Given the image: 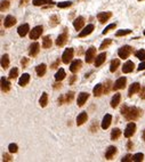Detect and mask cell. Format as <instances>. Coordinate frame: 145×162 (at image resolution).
<instances>
[{"label":"cell","mask_w":145,"mask_h":162,"mask_svg":"<svg viewBox=\"0 0 145 162\" xmlns=\"http://www.w3.org/2000/svg\"><path fill=\"white\" fill-rule=\"evenodd\" d=\"M121 114L124 115V118L129 121H135L137 120L142 114H143V111L141 108H136V106H127V105H124L121 108Z\"/></svg>","instance_id":"obj_1"},{"label":"cell","mask_w":145,"mask_h":162,"mask_svg":"<svg viewBox=\"0 0 145 162\" xmlns=\"http://www.w3.org/2000/svg\"><path fill=\"white\" fill-rule=\"evenodd\" d=\"M131 53H133V47H130V46H128V45L122 46V47L119 48V50H118V55H119V57L122 58V59L128 58V57L131 55Z\"/></svg>","instance_id":"obj_2"},{"label":"cell","mask_w":145,"mask_h":162,"mask_svg":"<svg viewBox=\"0 0 145 162\" xmlns=\"http://www.w3.org/2000/svg\"><path fill=\"white\" fill-rule=\"evenodd\" d=\"M43 32V28L41 25H38L36 28H33L31 31L29 32V35H30V39L31 40H37L38 38H40V35Z\"/></svg>","instance_id":"obj_3"},{"label":"cell","mask_w":145,"mask_h":162,"mask_svg":"<svg viewBox=\"0 0 145 162\" xmlns=\"http://www.w3.org/2000/svg\"><path fill=\"white\" fill-rule=\"evenodd\" d=\"M73 55H74V50H73V48H68V49H65V52H64L62 55L63 63H64V64H69V63L72 61Z\"/></svg>","instance_id":"obj_4"},{"label":"cell","mask_w":145,"mask_h":162,"mask_svg":"<svg viewBox=\"0 0 145 162\" xmlns=\"http://www.w3.org/2000/svg\"><path fill=\"white\" fill-rule=\"evenodd\" d=\"M68 40H69V34H68V31H66V30H64V32L57 37L56 42L55 43H56L57 47H63L65 43L68 42Z\"/></svg>","instance_id":"obj_5"},{"label":"cell","mask_w":145,"mask_h":162,"mask_svg":"<svg viewBox=\"0 0 145 162\" xmlns=\"http://www.w3.org/2000/svg\"><path fill=\"white\" fill-rule=\"evenodd\" d=\"M95 55H96V48L92 46V47H89L88 49H87V52H86V63H88V64H90V63H93L94 58H95Z\"/></svg>","instance_id":"obj_6"},{"label":"cell","mask_w":145,"mask_h":162,"mask_svg":"<svg viewBox=\"0 0 145 162\" xmlns=\"http://www.w3.org/2000/svg\"><path fill=\"white\" fill-rule=\"evenodd\" d=\"M135 131H136V125H135L134 122L128 123L127 127H126V129H124V137L130 138V137L135 134Z\"/></svg>","instance_id":"obj_7"},{"label":"cell","mask_w":145,"mask_h":162,"mask_svg":"<svg viewBox=\"0 0 145 162\" xmlns=\"http://www.w3.org/2000/svg\"><path fill=\"white\" fill-rule=\"evenodd\" d=\"M111 17H112V13L111 11H102V13L97 14V18H98L100 23H102V24L106 23Z\"/></svg>","instance_id":"obj_8"},{"label":"cell","mask_w":145,"mask_h":162,"mask_svg":"<svg viewBox=\"0 0 145 162\" xmlns=\"http://www.w3.org/2000/svg\"><path fill=\"white\" fill-rule=\"evenodd\" d=\"M126 83H127V79L124 76H121V78H119L114 82L112 88H113V90H120V89H124V87H126Z\"/></svg>","instance_id":"obj_9"},{"label":"cell","mask_w":145,"mask_h":162,"mask_svg":"<svg viewBox=\"0 0 145 162\" xmlns=\"http://www.w3.org/2000/svg\"><path fill=\"white\" fill-rule=\"evenodd\" d=\"M39 52H40V45H39V43L33 42L30 45V47H29V55H30L31 57L37 56V55L39 54Z\"/></svg>","instance_id":"obj_10"},{"label":"cell","mask_w":145,"mask_h":162,"mask_svg":"<svg viewBox=\"0 0 145 162\" xmlns=\"http://www.w3.org/2000/svg\"><path fill=\"white\" fill-rule=\"evenodd\" d=\"M88 98H89V94L88 93H80L79 95H78V99H77V104H78V106H83L85 105V103L88 100Z\"/></svg>","instance_id":"obj_11"},{"label":"cell","mask_w":145,"mask_h":162,"mask_svg":"<svg viewBox=\"0 0 145 162\" xmlns=\"http://www.w3.org/2000/svg\"><path fill=\"white\" fill-rule=\"evenodd\" d=\"M29 32H30V25L28 23L22 24V25L18 26V29H17V33H18L20 37H25Z\"/></svg>","instance_id":"obj_12"},{"label":"cell","mask_w":145,"mask_h":162,"mask_svg":"<svg viewBox=\"0 0 145 162\" xmlns=\"http://www.w3.org/2000/svg\"><path fill=\"white\" fill-rule=\"evenodd\" d=\"M85 25V18L82 16H78L74 21H73V28L77 30V31H80L82 29V26Z\"/></svg>","instance_id":"obj_13"},{"label":"cell","mask_w":145,"mask_h":162,"mask_svg":"<svg viewBox=\"0 0 145 162\" xmlns=\"http://www.w3.org/2000/svg\"><path fill=\"white\" fill-rule=\"evenodd\" d=\"M81 66H82V62L80 59H74L71 63V65H70V71L72 73H77L81 69Z\"/></svg>","instance_id":"obj_14"},{"label":"cell","mask_w":145,"mask_h":162,"mask_svg":"<svg viewBox=\"0 0 145 162\" xmlns=\"http://www.w3.org/2000/svg\"><path fill=\"white\" fill-rule=\"evenodd\" d=\"M141 91V85L138 82H134L131 86L129 87V90H128V96L131 97L133 95H135L136 93H139Z\"/></svg>","instance_id":"obj_15"},{"label":"cell","mask_w":145,"mask_h":162,"mask_svg":"<svg viewBox=\"0 0 145 162\" xmlns=\"http://www.w3.org/2000/svg\"><path fill=\"white\" fill-rule=\"evenodd\" d=\"M94 29H95V26H94L93 24H88L82 31L79 33V38H85V37H87V35H89V34L94 31Z\"/></svg>","instance_id":"obj_16"},{"label":"cell","mask_w":145,"mask_h":162,"mask_svg":"<svg viewBox=\"0 0 145 162\" xmlns=\"http://www.w3.org/2000/svg\"><path fill=\"white\" fill-rule=\"evenodd\" d=\"M115 154H117V147L115 146H109L106 152H105V158H106V160H112Z\"/></svg>","instance_id":"obj_17"},{"label":"cell","mask_w":145,"mask_h":162,"mask_svg":"<svg viewBox=\"0 0 145 162\" xmlns=\"http://www.w3.org/2000/svg\"><path fill=\"white\" fill-rule=\"evenodd\" d=\"M11 82L5 78V76H1V90L4 93H8L11 90Z\"/></svg>","instance_id":"obj_18"},{"label":"cell","mask_w":145,"mask_h":162,"mask_svg":"<svg viewBox=\"0 0 145 162\" xmlns=\"http://www.w3.org/2000/svg\"><path fill=\"white\" fill-rule=\"evenodd\" d=\"M111 122H112V115H111V114H105V117H104L103 120H102V125H101V126H102V128L105 130L110 127Z\"/></svg>","instance_id":"obj_19"},{"label":"cell","mask_w":145,"mask_h":162,"mask_svg":"<svg viewBox=\"0 0 145 162\" xmlns=\"http://www.w3.org/2000/svg\"><path fill=\"white\" fill-rule=\"evenodd\" d=\"M134 67H135L134 62L128 61V62H126L124 64V66H122V72H124V73H130V72L134 71Z\"/></svg>","instance_id":"obj_20"},{"label":"cell","mask_w":145,"mask_h":162,"mask_svg":"<svg viewBox=\"0 0 145 162\" xmlns=\"http://www.w3.org/2000/svg\"><path fill=\"white\" fill-rule=\"evenodd\" d=\"M15 23H16V18L11 15H8V16H6V18L4 21V25H5V28H11L15 25Z\"/></svg>","instance_id":"obj_21"},{"label":"cell","mask_w":145,"mask_h":162,"mask_svg":"<svg viewBox=\"0 0 145 162\" xmlns=\"http://www.w3.org/2000/svg\"><path fill=\"white\" fill-rule=\"evenodd\" d=\"M104 93V87L103 85H101V83H97L96 86L94 87L93 89V94L95 97H100V96H102V94Z\"/></svg>","instance_id":"obj_22"},{"label":"cell","mask_w":145,"mask_h":162,"mask_svg":"<svg viewBox=\"0 0 145 162\" xmlns=\"http://www.w3.org/2000/svg\"><path fill=\"white\" fill-rule=\"evenodd\" d=\"M88 120V115H87V112H81L78 117H77V126H81L85 122H87Z\"/></svg>","instance_id":"obj_23"},{"label":"cell","mask_w":145,"mask_h":162,"mask_svg":"<svg viewBox=\"0 0 145 162\" xmlns=\"http://www.w3.org/2000/svg\"><path fill=\"white\" fill-rule=\"evenodd\" d=\"M120 102H121V94H114L112 99H111V108H118Z\"/></svg>","instance_id":"obj_24"},{"label":"cell","mask_w":145,"mask_h":162,"mask_svg":"<svg viewBox=\"0 0 145 162\" xmlns=\"http://www.w3.org/2000/svg\"><path fill=\"white\" fill-rule=\"evenodd\" d=\"M29 82H30V74H29V73H24V74L20 78V80H18V85L21 87L26 86Z\"/></svg>","instance_id":"obj_25"},{"label":"cell","mask_w":145,"mask_h":162,"mask_svg":"<svg viewBox=\"0 0 145 162\" xmlns=\"http://www.w3.org/2000/svg\"><path fill=\"white\" fill-rule=\"evenodd\" d=\"M105 59H106V53H102V54H100L97 57H96V59H95V66H96V67L101 66V65L105 62Z\"/></svg>","instance_id":"obj_26"},{"label":"cell","mask_w":145,"mask_h":162,"mask_svg":"<svg viewBox=\"0 0 145 162\" xmlns=\"http://www.w3.org/2000/svg\"><path fill=\"white\" fill-rule=\"evenodd\" d=\"M46 70H47V66L46 64H39L37 67H36V72H37V74L38 76H45V73H46Z\"/></svg>","instance_id":"obj_27"},{"label":"cell","mask_w":145,"mask_h":162,"mask_svg":"<svg viewBox=\"0 0 145 162\" xmlns=\"http://www.w3.org/2000/svg\"><path fill=\"white\" fill-rule=\"evenodd\" d=\"M8 66H9V56L7 54L2 55V57H1V67L4 70H6Z\"/></svg>","instance_id":"obj_28"},{"label":"cell","mask_w":145,"mask_h":162,"mask_svg":"<svg viewBox=\"0 0 145 162\" xmlns=\"http://www.w3.org/2000/svg\"><path fill=\"white\" fill-rule=\"evenodd\" d=\"M65 76H66V73H65L64 69H60V70L56 72V74H55V80H56L57 82H58V81H62Z\"/></svg>","instance_id":"obj_29"},{"label":"cell","mask_w":145,"mask_h":162,"mask_svg":"<svg viewBox=\"0 0 145 162\" xmlns=\"http://www.w3.org/2000/svg\"><path fill=\"white\" fill-rule=\"evenodd\" d=\"M39 104H40L41 108L47 106V104H48V95H47V93H42L41 97L39 99Z\"/></svg>","instance_id":"obj_30"},{"label":"cell","mask_w":145,"mask_h":162,"mask_svg":"<svg viewBox=\"0 0 145 162\" xmlns=\"http://www.w3.org/2000/svg\"><path fill=\"white\" fill-rule=\"evenodd\" d=\"M42 47H43L45 49H48V48L52 47V39H50L49 35H46V37L42 39Z\"/></svg>","instance_id":"obj_31"},{"label":"cell","mask_w":145,"mask_h":162,"mask_svg":"<svg viewBox=\"0 0 145 162\" xmlns=\"http://www.w3.org/2000/svg\"><path fill=\"white\" fill-rule=\"evenodd\" d=\"M120 136H121V130L119 129V128H114V129L111 131V139H112V141H117Z\"/></svg>","instance_id":"obj_32"},{"label":"cell","mask_w":145,"mask_h":162,"mask_svg":"<svg viewBox=\"0 0 145 162\" xmlns=\"http://www.w3.org/2000/svg\"><path fill=\"white\" fill-rule=\"evenodd\" d=\"M119 65H120V61H119L118 58L113 59V61L111 62V65H110V71H111L112 73L115 72V71H117V69L119 67Z\"/></svg>","instance_id":"obj_33"},{"label":"cell","mask_w":145,"mask_h":162,"mask_svg":"<svg viewBox=\"0 0 145 162\" xmlns=\"http://www.w3.org/2000/svg\"><path fill=\"white\" fill-rule=\"evenodd\" d=\"M32 4H33L34 6H42V5H45V4L52 5L54 2H53V0H33Z\"/></svg>","instance_id":"obj_34"},{"label":"cell","mask_w":145,"mask_h":162,"mask_svg":"<svg viewBox=\"0 0 145 162\" xmlns=\"http://www.w3.org/2000/svg\"><path fill=\"white\" fill-rule=\"evenodd\" d=\"M73 97H74V93H73V91H70V93H68V94L64 96V102H65L66 104H70V103L72 102Z\"/></svg>","instance_id":"obj_35"},{"label":"cell","mask_w":145,"mask_h":162,"mask_svg":"<svg viewBox=\"0 0 145 162\" xmlns=\"http://www.w3.org/2000/svg\"><path fill=\"white\" fill-rule=\"evenodd\" d=\"M135 56H136L138 59H141V61H145V50L144 49L137 50V52L135 53Z\"/></svg>","instance_id":"obj_36"},{"label":"cell","mask_w":145,"mask_h":162,"mask_svg":"<svg viewBox=\"0 0 145 162\" xmlns=\"http://www.w3.org/2000/svg\"><path fill=\"white\" fill-rule=\"evenodd\" d=\"M111 43H112V40H111V39H105L103 42L101 43V46H100V49H101V50L106 49V48H107V47H109Z\"/></svg>","instance_id":"obj_37"},{"label":"cell","mask_w":145,"mask_h":162,"mask_svg":"<svg viewBox=\"0 0 145 162\" xmlns=\"http://www.w3.org/2000/svg\"><path fill=\"white\" fill-rule=\"evenodd\" d=\"M144 159V154L143 153H136L135 155H133V161L134 162H141Z\"/></svg>","instance_id":"obj_38"},{"label":"cell","mask_w":145,"mask_h":162,"mask_svg":"<svg viewBox=\"0 0 145 162\" xmlns=\"http://www.w3.org/2000/svg\"><path fill=\"white\" fill-rule=\"evenodd\" d=\"M18 76V69L17 67H13L9 72V79H16Z\"/></svg>","instance_id":"obj_39"},{"label":"cell","mask_w":145,"mask_h":162,"mask_svg":"<svg viewBox=\"0 0 145 162\" xmlns=\"http://www.w3.org/2000/svg\"><path fill=\"white\" fill-rule=\"evenodd\" d=\"M58 22H60L58 16H57V15H53L52 17H50V22H49V24H50V26H56V25L58 24Z\"/></svg>","instance_id":"obj_40"},{"label":"cell","mask_w":145,"mask_h":162,"mask_svg":"<svg viewBox=\"0 0 145 162\" xmlns=\"http://www.w3.org/2000/svg\"><path fill=\"white\" fill-rule=\"evenodd\" d=\"M130 33H131V30L126 29V30H120V31H118V32L115 33V35H117V37H124V35L130 34Z\"/></svg>","instance_id":"obj_41"},{"label":"cell","mask_w":145,"mask_h":162,"mask_svg":"<svg viewBox=\"0 0 145 162\" xmlns=\"http://www.w3.org/2000/svg\"><path fill=\"white\" fill-rule=\"evenodd\" d=\"M115 28H117V24H115V23H113V24H110V25H107V26L104 29L103 32H102V33H103L104 35H105L106 33H109L110 31H111V30H114Z\"/></svg>","instance_id":"obj_42"},{"label":"cell","mask_w":145,"mask_h":162,"mask_svg":"<svg viewBox=\"0 0 145 162\" xmlns=\"http://www.w3.org/2000/svg\"><path fill=\"white\" fill-rule=\"evenodd\" d=\"M71 5H72L71 1H63V2H58V4H57V7H58V8H68V7H70Z\"/></svg>","instance_id":"obj_43"},{"label":"cell","mask_w":145,"mask_h":162,"mask_svg":"<svg viewBox=\"0 0 145 162\" xmlns=\"http://www.w3.org/2000/svg\"><path fill=\"white\" fill-rule=\"evenodd\" d=\"M8 150H9V153H16V152L18 151V146L16 144L11 143V144H9V146H8Z\"/></svg>","instance_id":"obj_44"},{"label":"cell","mask_w":145,"mask_h":162,"mask_svg":"<svg viewBox=\"0 0 145 162\" xmlns=\"http://www.w3.org/2000/svg\"><path fill=\"white\" fill-rule=\"evenodd\" d=\"M8 7H9V2H8V0H1V11H5L6 9H8Z\"/></svg>","instance_id":"obj_45"},{"label":"cell","mask_w":145,"mask_h":162,"mask_svg":"<svg viewBox=\"0 0 145 162\" xmlns=\"http://www.w3.org/2000/svg\"><path fill=\"white\" fill-rule=\"evenodd\" d=\"M111 85H112V82H111L110 80H107V81L105 82V85H104V93H105V94H107V93L110 91V89H111Z\"/></svg>","instance_id":"obj_46"},{"label":"cell","mask_w":145,"mask_h":162,"mask_svg":"<svg viewBox=\"0 0 145 162\" xmlns=\"http://www.w3.org/2000/svg\"><path fill=\"white\" fill-rule=\"evenodd\" d=\"M131 161H133V156L130 154H127L124 158H122V160H121V162H131Z\"/></svg>","instance_id":"obj_47"},{"label":"cell","mask_w":145,"mask_h":162,"mask_svg":"<svg viewBox=\"0 0 145 162\" xmlns=\"http://www.w3.org/2000/svg\"><path fill=\"white\" fill-rule=\"evenodd\" d=\"M29 63V58H26V57H23V59L21 61V64L23 67H26V65Z\"/></svg>","instance_id":"obj_48"},{"label":"cell","mask_w":145,"mask_h":162,"mask_svg":"<svg viewBox=\"0 0 145 162\" xmlns=\"http://www.w3.org/2000/svg\"><path fill=\"white\" fill-rule=\"evenodd\" d=\"M139 96L142 99H145V86L141 89V91H139Z\"/></svg>","instance_id":"obj_49"},{"label":"cell","mask_w":145,"mask_h":162,"mask_svg":"<svg viewBox=\"0 0 145 162\" xmlns=\"http://www.w3.org/2000/svg\"><path fill=\"white\" fill-rule=\"evenodd\" d=\"M142 70H145V61H142V63L137 67V71H142Z\"/></svg>","instance_id":"obj_50"},{"label":"cell","mask_w":145,"mask_h":162,"mask_svg":"<svg viewBox=\"0 0 145 162\" xmlns=\"http://www.w3.org/2000/svg\"><path fill=\"white\" fill-rule=\"evenodd\" d=\"M4 160H6V161H11V156L9 155V154H4Z\"/></svg>","instance_id":"obj_51"},{"label":"cell","mask_w":145,"mask_h":162,"mask_svg":"<svg viewBox=\"0 0 145 162\" xmlns=\"http://www.w3.org/2000/svg\"><path fill=\"white\" fill-rule=\"evenodd\" d=\"M127 147H128V150H130V149L133 147V143H131V141H128V144H127Z\"/></svg>","instance_id":"obj_52"},{"label":"cell","mask_w":145,"mask_h":162,"mask_svg":"<svg viewBox=\"0 0 145 162\" xmlns=\"http://www.w3.org/2000/svg\"><path fill=\"white\" fill-rule=\"evenodd\" d=\"M58 63H60V61H56V62H55V63L52 65V69H56V66L58 65Z\"/></svg>","instance_id":"obj_53"},{"label":"cell","mask_w":145,"mask_h":162,"mask_svg":"<svg viewBox=\"0 0 145 162\" xmlns=\"http://www.w3.org/2000/svg\"><path fill=\"white\" fill-rule=\"evenodd\" d=\"M61 87H62L61 83H56V85H54V88H55V89H58V88H61Z\"/></svg>","instance_id":"obj_54"},{"label":"cell","mask_w":145,"mask_h":162,"mask_svg":"<svg viewBox=\"0 0 145 162\" xmlns=\"http://www.w3.org/2000/svg\"><path fill=\"white\" fill-rule=\"evenodd\" d=\"M74 80H75V76H73L72 78H71V80H70V85H72L73 82H74Z\"/></svg>","instance_id":"obj_55"},{"label":"cell","mask_w":145,"mask_h":162,"mask_svg":"<svg viewBox=\"0 0 145 162\" xmlns=\"http://www.w3.org/2000/svg\"><path fill=\"white\" fill-rule=\"evenodd\" d=\"M143 139H144V141H145V130L143 131Z\"/></svg>","instance_id":"obj_56"},{"label":"cell","mask_w":145,"mask_h":162,"mask_svg":"<svg viewBox=\"0 0 145 162\" xmlns=\"http://www.w3.org/2000/svg\"><path fill=\"white\" fill-rule=\"evenodd\" d=\"M138 1H142V0H138Z\"/></svg>","instance_id":"obj_57"},{"label":"cell","mask_w":145,"mask_h":162,"mask_svg":"<svg viewBox=\"0 0 145 162\" xmlns=\"http://www.w3.org/2000/svg\"><path fill=\"white\" fill-rule=\"evenodd\" d=\"M144 35H145V31H144Z\"/></svg>","instance_id":"obj_58"}]
</instances>
